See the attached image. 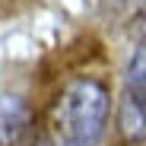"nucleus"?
I'll return each mask as SVG.
<instances>
[{
  "mask_svg": "<svg viewBox=\"0 0 146 146\" xmlns=\"http://www.w3.org/2000/svg\"><path fill=\"white\" fill-rule=\"evenodd\" d=\"M108 111H111V99L105 83L92 76L73 80L60 95V114H57L60 140L54 146H95L105 137Z\"/></svg>",
  "mask_w": 146,
  "mask_h": 146,
  "instance_id": "nucleus-1",
  "label": "nucleus"
},
{
  "mask_svg": "<svg viewBox=\"0 0 146 146\" xmlns=\"http://www.w3.org/2000/svg\"><path fill=\"white\" fill-rule=\"evenodd\" d=\"M32 127V108L19 95H3L0 99V137L3 143H16Z\"/></svg>",
  "mask_w": 146,
  "mask_h": 146,
  "instance_id": "nucleus-2",
  "label": "nucleus"
},
{
  "mask_svg": "<svg viewBox=\"0 0 146 146\" xmlns=\"http://www.w3.org/2000/svg\"><path fill=\"white\" fill-rule=\"evenodd\" d=\"M143 121H146V92L124 89V99H121V127H124V133L140 140Z\"/></svg>",
  "mask_w": 146,
  "mask_h": 146,
  "instance_id": "nucleus-3",
  "label": "nucleus"
},
{
  "mask_svg": "<svg viewBox=\"0 0 146 146\" xmlns=\"http://www.w3.org/2000/svg\"><path fill=\"white\" fill-rule=\"evenodd\" d=\"M127 89L146 92V51H143V44H137V51H133V57H130V67H127Z\"/></svg>",
  "mask_w": 146,
  "mask_h": 146,
  "instance_id": "nucleus-4",
  "label": "nucleus"
}]
</instances>
